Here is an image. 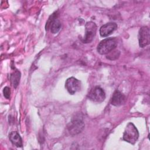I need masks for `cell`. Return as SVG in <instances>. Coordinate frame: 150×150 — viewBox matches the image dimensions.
I'll return each mask as SVG.
<instances>
[{
	"mask_svg": "<svg viewBox=\"0 0 150 150\" xmlns=\"http://www.w3.org/2000/svg\"><path fill=\"white\" fill-rule=\"evenodd\" d=\"M83 116L80 114H76L67 125V129L71 135H76L80 133L84 128Z\"/></svg>",
	"mask_w": 150,
	"mask_h": 150,
	"instance_id": "6da1fadb",
	"label": "cell"
},
{
	"mask_svg": "<svg viewBox=\"0 0 150 150\" xmlns=\"http://www.w3.org/2000/svg\"><path fill=\"white\" fill-rule=\"evenodd\" d=\"M117 46V40L115 38H106L101 40L97 46V52L100 54H106L114 50Z\"/></svg>",
	"mask_w": 150,
	"mask_h": 150,
	"instance_id": "7a4b0ae2",
	"label": "cell"
},
{
	"mask_svg": "<svg viewBox=\"0 0 150 150\" xmlns=\"http://www.w3.org/2000/svg\"><path fill=\"white\" fill-rule=\"evenodd\" d=\"M139 137V132L136 127L132 122H129L124 130L123 139L132 145L135 144Z\"/></svg>",
	"mask_w": 150,
	"mask_h": 150,
	"instance_id": "3957f363",
	"label": "cell"
},
{
	"mask_svg": "<svg viewBox=\"0 0 150 150\" xmlns=\"http://www.w3.org/2000/svg\"><path fill=\"white\" fill-rule=\"evenodd\" d=\"M87 97L93 102L101 103L105 98V93L102 88L99 86H96L90 91Z\"/></svg>",
	"mask_w": 150,
	"mask_h": 150,
	"instance_id": "277c9868",
	"label": "cell"
},
{
	"mask_svg": "<svg viewBox=\"0 0 150 150\" xmlns=\"http://www.w3.org/2000/svg\"><path fill=\"white\" fill-rule=\"evenodd\" d=\"M85 28H86L85 36L81 39V40L83 43H90L93 40L96 35L97 26L95 23L90 21L86 23Z\"/></svg>",
	"mask_w": 150,
	"mask_h": 150,
	"instance_id": "5b68a950",
	"label": "cell"
},
{
	"mask_svg": "<svg viewBox=\"0 0 150 150\" xmlns=\"http://www.w3.org/2000/svg\"><path fill=\"white\" fill-rule=\"evenodd\" d=\"M46 30H50V32L54 34L57 33L61 28V23L60 21L57 19V12H54L49 18L48 21L46 24Z\"/></svg>",
	"mask_w": 150,
	"mask_h": 150,
	"instance_id": "8992f818",
	"label": "cell"
},
{
	"mask_svg": "<svg viewBox=\"0 0 150 150\" xmlns=\"http://www.w3.org/2000/svg\"><path fill=\"white\" fill-rule=\"evenodd\" d=\"M65 87L70 94H74L81 88V82L75 77L68 78L65 83Z\"/></svg>",
	"mask_w": 150,
	"mask_h": 150,
	"instance_id": "52a82bcc",
	"label": "cell"
},
{
	"mask_svg": "<svg viewBox=\"0 0 150 150\" xmlns=\"http://www.w3.org/2000/svg\"><path fill=\"white\" fill-rule=\"evenodd\" d=\"M138 40L139 45L141 47H145L149 44V29L147 26H143L140 28L138 33Z\"/></svg>",
	"mask_w": 150,
	"mask_h": 150,
	"instance_id": "ba28073f",
	"label": "cell"
},
{
	"mask_svg": "<svg viewBox=\"0 0 150 150\" xmlns=\"http://www.w3.org/2000/svg\"><path fill=\"white\" fill-rule=\"evenodd\" d=\"M126 97L122 93H121L119 90H116L114 93L112 94L111 104L116 107H118L123 105L126 101Z\"/></svg>",
	"mask_w": 150,
	"mask_h": 150,
	"instance_id": "9c48e42d",
	"label": "cell"
},
{
	"mask_svg": "<svg viewBox=\"0 0 150 150\" xmlns=\"http://www.w3.org/2000/svg\"><path fill=\"white\" fill-rule=\"evenodd\" d=\"M117 28V25L114 22H108L101 26L100 34L102 37H106L111 35Z\"/></svg>",
	"mask_w": 150,
	"mask_h": 150,
	"instance_id": "30bf717a",
	"label": "cell"
},
{
	"mask_svg": "<svg viewBox=\"0 0 150 150\" xmlns=\"http://www.w3.org/2000/svg\"><path fill=\"white\" fill-rule=\"evenodd\" d=\"M9 139L12 144L16 147H22L23 145L22 139L17 131H12L9 134Z\"/></svg>",
	"mask_w": 150,
	"mask_h": 150,
	"instance_id": "8fae6325",
	"label": "cell"
},
{
	"mask_svg": "<svg viewBox=\"0 0 150 150\" xmlns=\"http://www.w3.org/2000/svg\"><path fill=\"white\" fill-rule=\"evenodd\" d=\"M21 78V73L20 71L16 69L14 70L10 76V80L12 85L14 88H16L19 84V80Z\"/></svg>",
	"mask_w": 150,
	"mask_h": 150,
	"instance_id": "7c38bea8",
	"label": "cell"
},
{
	"mask_svg": "<svg viewBox=\"0 0 150 150\" xmlns=\"http://www.w3.org/2000/svg\"><path fill=\"white\" fill-rule=\"evenodd\" d=\"M120 56V52L118 50H116V51H111V52L109 53V54L107 56V58L110 59V60H115L117 59Z\"/></svg>",
	"mask_w": 150,
	"mask_h": 150,
	"instance_id": "4fadbf2b",
	"label": "cell"
},
{
	"mask_svg": "<svg viewBox=\"0 0 150 150\" xmlns=\"http://www.w3.org/2000/svg\"><path fill=\"white\" fill-rule=\"evenodd\" d=\"M3 93H4V97L6 99H9L10 96H11V90H10V88L8 87H4V88L3 90Z\"/></svg>",
	"mask_w": 150,
	"mask_h": 150,
	"instance_id": "5bb4252c",
	"label": "cell"
}]
</instances>
